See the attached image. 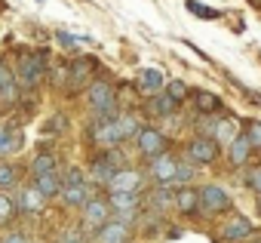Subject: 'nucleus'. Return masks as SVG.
<instances>
[{
    "label": "nucleus",
    "mask_w": 261,
    "mask_h": 243,
    "mask_svg": "<svg viewBox=\"0 0 261 243\" xmlns=\"http://www.w3.org/2000/svg\"><path fill=\"white\" fill-rule=\"evenodd\" d=\"M59 197H62L65 206L77 209V206H83V203H86L89 197H95V194H92V185L83 179V173L74 166V169H68V176L62 179V194H59Z\"/></svg>",
    "instance_id": "f257e3e1"
},
{
    "label": "nucleus",
    "mask_w": 261,
    "mask_h": 243,
    "mask_svg": "<svg viewBox=\"0 0 261 243\" xmlns=\"http://www.w3.org/2000/svg\"><path fill=\"white\" fill-rule=\"evenodd\" d=\"M86 102L95 114H117V92L108 80H92L86 89Z\"/></svg>",
    "instance_id": "f03ea898"
},
{
    "label": "nucleus",
    "mask_w": 261,
    "mask_h": 243,
    "mask_svg": "<svg viewBox=\"0 0 261 243\" xmlns=\"http://www.w3.org/2000/svg\"><path fill=\"white\" fill-rule=\"evenodd\" d=\"M227 209H230V194H227L224 185L209 182V185L200 188V212H206V215H218V212H227Z\"/></svg>",
    "instance_id": "7ed1b4c3"
},
{
    "label": "nucleus",
    "mask_w": 261,
    "mask_h": 243,
    "mask_svg": "<svg viewBox=\"0 0 261 243\" xmlns=\"http://www.w3.org/2000/svg\"><path fill=\"white\" fill-rule=\"evenodd\" d=\"M136 148H139V154H142L145 160H154V157H160V154L169 151V142H166V136H163L160 130L145 127V130H139V136H136Z\"/></svg>",
    "instance_id": "20e7f679"
},
{
    "label": "nucleus",
    "mask_w": 261,
    "mask_h": 243,
    "mask_svg": "<svg viewBox=\"0 0 261 243\" xmlns=\"http://www.w3.org/2000/svg\"><path fill=\"white\" fill-rule=\"evenodd\" d=\"M218 154H221V148L215 145L212 136H194V139L188 142V160H191L194 166H209V163L218 160Z\"/></svg>",
    "instance_id": "39448f33"
},
{
    "label": "nucleus",
    "mask_w": 261,
    "mask_h": 243,
    "mask_svg": "<svg viewBox=\"0 0 261 243\" xmlns=\"http://www.w3.org/2000/svg\"><path fill=\"white\" fill-rule=\"evenodd\" d=\"M40 77H43V56L40 53H25L19 59V68H16V83L34 89L40 83Z\"/></svg>",
    "instance_id": "423d86ee"
},
{
    "label": "nucleus",
    "mask_w": 261,
    "mask_h": 243,
    "mask_svg": "<svg viewBox=\"0 0 261 243\" xmlns=\"http://www.w3.org/2000/svg\"><path fill=\"white\" fill-rule=\"evenodd\" d=\"M123 166H126V163H123V157H120L117 148H114V151H101V157L92 160V182L108 188V182L114 179V173L123 169Z\"/></svg>",
    "instance_id": "0eeeda50"
},
{
    "label": "nucleus",
    "mask_w": 261,
    "mask_h": 243,
    "mask_svg": "<svg viewBox=\"0 0 261 243\" xmlns=\"http://www.w3.org/2000/svg\"><path fill=\"white\" fill-rule=\"evenodd\" d=\"M111 215H114V212H111L108 200H105V197H98V194H95V197H89V200L83 203V225H86V228H92V231H98L101 225H108V222H111Z\"/></svg>",
    "instance_id": "6e6552de"
},
{
    "label": "nucleus",
    "mask_w": 261,
    "mask_h": 243,
    "mask_svg": "<svg viewBox=\"0 0 261 243\" xmlns=\"http://www.w3.org/2000/svg\"><path fill=\"white\" fill-rule=\"evenodd\" d=\"M148 163H151L148 173H151V179H154L157 185H172L175 169H178V157H175L172 151H166V154H160V157H154V160H148Z\"/></svg>",
    "instance_id": "1a4fd4ad"
},
{
    "label": "nucleus",
    "mask_w": 261,
    "mask_h": 243,
    "mask_svg": "<svg viewBox=\"0 0 261 243\" xmlns=\"http://www.w3.org/2000/svg\"><path fill=\"white\" fill-rule=\"evenodd\" d=\"M142 188V173L133 166H123L114 173V179L108 182V194H126V191H139Z\"/></svg>",
    "instance_id": "9d476101"
},
{
    "label": "nucleus",
    "mask_w": 261,
    "mask_h": 243,
    "mask_svg": "<svg viewBox=\"0 0 261 243\" xmlns=\"http://www.w3.org/2000/svg\"><path fill=\"white\" fill-rule=\"evenodd\" d=\"M172 206H175L181 215H200V188H194V185L175 188V194H172Z\"/></svg>",
    "instance_id": "9b49d317"
},
{
    "label": "nucleus",
    "mask_w": 261,
    "mask_h": 243,
    "mask_svg": "<svg viewBox=\"0 0 261 243\" xmlns=\"http://www.w3.org/2000/svg\"><path fill=\"white\" fill-rule=\"evenodd\" d=\"M255 234V225L246 218V215H230V222L221 228V240L224 243H243Z\"/></svg>",
    "instance_id": "f8f14e48"
},
{
    "label": "nucleus",
    "mask_w": 261,
    "mask_h": 243,
    "mask_svg": "<svg viewBox=\"0 0 261 243\" xmlns=\"http://www.w3.org/2000/svg\"><path fill=\"white\" fill-rule=\"evenodd\" d=\"M95 243H133V228L111 218L108 225H101L95 231Z\"/></svg>",
    "instance_id": "ddd939ff"
},
{
    "label": "nucleus",
    "mask_w": 261,
    "mask_h": 243,
    "mask_svg": "<svg viewBox=\"0 0 261 243\" xmlns=\"http://www.w3.org/2000/svg\"><path fill=\"white\" fill-rule=\"evenodd\" d=\"M163 86H166V80H163V71L160 68H142L139 77H136V89L142 95H160Z\"/></svg>",
    "instance_id": "4468645a"
},
{
    "label": "nucleus",
    "mask_w": 261,
    "mask_h": 243,
    "mask_svg": "<svg viewBox=\"0 0 261 243\" xmlns=\"http://www.w3.org/2000/svg\"><path fill=\"white\" fill-rule=\"evenodd\" d=\"M43 206H46V200L37 194L34 185H31V188H22L19 197H16V209H19V215H37V212H43Z\"/></svg>",
    "instance_id": "2eb2a0df"
},
{
    "label": "nucleus",
    "mask_w": 261,
    "mask_h": 243,
    "mask_svg": "<svg viewBox=\"0 0 261 243\" xmlns=\"http://www.w3.org/2000/svg\"><path fill=\"white\" fill-rule=\"evenodd\" d=\"M19 99V83H16V74L7 68V62L0 59V102L4 105H13Z\"/></svg>",
    "instance_id": "dca6fc26"
},
{
    "label": "nucleus",
    "mask_w": 261,
    "mask_h": 243,
    "mask_svg": "<svg viewBox=\"0 0 261 243\" xmlns=\"http://www.w3.org/2000/svg\"><path fill=\"white\" fill-rule=\"evenodd\" d=\"M249 154H252L249 139L240 133V136L227 145V160H230V166H246V163H249Z\"/></svg>",
    "instance_id": "f3484780"
},
{
    "label": "nucleus",
    "mask_w": 261,
    "mask_h": 243,
    "mask_svg": "<svg viewBox=\"0 0 261 243\" xmlns=\"http://www.w3.org/2000/svg\"><path fill=\"white\" fill-rule=\"evenodd\" d=\"M34 188H37V194H40L43 200H53V197L62 194V176H59V173L37 176V179H34Z\"/></svg>",
    "instance_id": "a211bd4d"
},
{
    "label": "nucleus",
    "mask_w": 261,
    "mask_h": 243,
    "mask_svg": "<svg viewBox=\"0 0 261 243\" xmlns=\"http://www.w3.org/2000/svg\"><path fill=\"white\" fill-rule=\"evenodd\" d=\"M114 127H117V136H120V142H129V139H136L139 136V120H136V114H117L114 117Z\"/></svg>",
    "instance_id": "6ab92c4d"
},
{
    "label": "nucleus",
    "mask_w": 261,
    "mask_h": 243,
    "mask_svg": "<svg viewBox=\"0 0 261 243\" xmlns=\"http://www.w3.org/2000/svg\"><path fill=\"white\" fill-rule=\"evenodd\" d=\"M237 136H240V130H237L233 120H215V124H212V139H215L218 148L221 145H230Z\"/></svg>",
    "instance_id": "aec40b11"
},
{
    "label": "nucleus",
    "mask_w": 261,
    "mask_h": 243,
    "mask_svg": "<svg viewBox=\"0 0 261 243\" xmlns=\"http://www.w3.org/2000/svg\"><path fill=\"white\" fill-rule=\"evenodd\" d=\"M31 169H34V179H37V176H49V173L59 169V160H56V154H46V151H43V154L34 157Z\"/></svg>",
    "instance_id": "412c9836"
},
{
    "label": "nucleus",
    "mask_w": 261,
    "mask_h": 243,
    "mask_svg": "<svg viewBox=\"0 0 261 243\" xmlns=\"http://www.w3.org/2000/svg\"><path fill=\"white\" fill-rule=\"evenodd\" d=\"M16 215H19L16 200H13L10 194L0 191V228H4V225H13V222H16Z\"/></svg>",
    "instance_id": "4be33fe9"
},
{
    "label": "nucleus",
    "mask_w": 261,
    "mask_h": 243,
    "mask_svg": "<svg viewBox=\"0 0 261 243\" xmlns=\"http://www.w3.org/2000/svg\"><path fill=\"white\" fill-rule=\"evenodd\" d=\"M19 148V133L10 130V127H0V160H4L10 151Z\"/></svg>",
    "instance_id": "5701e85b"
},
{
    "label": "nucleus",
    "mask_w": 261,
    "mask_h": 243,
    "mask_svg": "<svg viewBox=\"0 0 261 243\" xmlns=\"http://www.w3.org/2000/svg\"><path fill=\"white\" fill-rule=\"evenodd\" d=\"M194 176H197V166H194L191 160H178V169H175V179H172V185L185 188V185H191V182H194Z\"/></svg>",
    "instance_id": "b1692460"
},
{
    "label": "nucleus",
    "mask_w": 261,
    "mask_h": 243,
    "mask_svg": "<svg viewBox=\"0 0 261 243\" xmlns=\"http://www.w3.org/2000/svg\"><path fill=\"white\" fill-rule=\"evenodd\" d=\"M16 182H19V169H16V163H10V160H0V191L13 188Z\"/></svg>",
    "instance_id": "393cba45"
},
{
    "label": "nucleus",
    "mask_w": 261,
    "mask_h": 243,
    "mask_svg": "<svg viewBox=\"0 0 261 243\" xmlns=\"http://www.w3.org/2000/svg\"><path fill=\"white\" fill-rule=\"evenodd\" d=\"M194 102H197V108H200L203 114H212V111H218V108H221V99H218V95H212V92H206V89H200V92L194 95Z\"/></svg>",
    "instance_id": "a878e982"
},
{
    "label": "nucleus",
    "mask_w": 261,
    "mask_h": 243,
    "mask_svg": "<svg viewBox=\"0 0 261 243\" xmlns=\"http://www.w3.org/2000/svg\"><path fill=\"white\" fill-rule=\"evenodd\" d=\"M151 108H154V114H157V117H172L178 105H175V102H172V99H169L166 92H160V95H154Z\"/></svg>",
    "instance_id": "bb28decb"
},
{
    "label": "nucleus",
    "mask_w": 261,
    "mask_h": 243,
    "mask_svg": "<svg viewBox=\"0 0 261 243\" xmlns=\"http://www.w3.org/2000/svg\"><path fill=\"white\" fill-rule=\"evenodd\" d=\"M243 136L249 139L252 151H261V120H249V124L243 127Z\"/></svg>",
    "instance_id": "cd10ccee"
},
{
    "label": "nucleus",
    "mask_w": 261,
    "mask_h": 243,
    "mask_svg": "<svg viewBox=\"0 0 261 243\" xmlns=\"http://www.w3.org/2000/svg\"><path fill=\"white\" fill-rule=\"evenodd\" d=\"M163 89H166V95H169L175 105H181V102L188 99V83H185V80H169Z\"/></svg>",
    "instance_id": "c85d7f7f"
},
{
    "label": "nucleus",
    "mask_w": 261,
    "mask_h": 243,
    "mask_svg": "<svg viewBox=\"0 0 261 243\" xmlns=\"http://www.w3.org/2000/svg\"><path fill=\"white\" fill-rule=\"evenodd\" d=\"M246 185H249V191H255V194H261V166H255V169H249V176H246Z\"/></svg>",
    "instance_id": "c756f323"
},
{
    "label": "nucleus",
    "mask_w": 261,
    "mask_h": 243,
    "mask_svg": "<svg viewBox=\"0 0 261 243\" xmlns=\"http://www.w3.org/2000/svg\"><path fill=\"white\" fill-rule=\"evenodd\" d=\"M188 10H191V13H197V16H206V19H218V13H215V10H209V7H203V4H197V0H188Z\"/></svg>",
    "instance_id": "7c9ffc66"
},
{
    "label": "nucleus",
    "mask_w": 261,
    "mask_h": 243,
    "mask_svg": "<svg viewBox=\"0 0 261 243\" xmlns=\"http://www.w3.org/2000/svg\"><path fill=\"white\" fill-rule=\"evenodd\" d=\"M56 37L62 40V46H77V43H80V37H74V34H68V31H59Z\"/></svg>",
    "instance_id": "2f4dec72"
},
{
    "label": "nucleus",
    "mask_w": 261,
    "mask_h": 243,
    "mask_svg": "<svg viewBox=\"0 0 261 243\" xmlns=\"http://www.w3.org/2000/svg\"><path fill=\"white\" fill-rule=\"evenodd\" d=\"M4 243H28V237H25L22 231H13V234H7V237H4Z\"/></svg>",
    "instance_id": "473e14b6"
},
{
    "label": "nucleus",
    "mask_w": 261,
    "mask_h": 243,
    "mask_svg": "<svg viewBox=\"0 0 261 243\" xmlns=\"http://www.w3.org/2000/svg\"><path fill=\"white\" fill-rule=\"evenodd\" d=\"M62 243H83V234H80V231H68Z\"/></svg>",
    "instance_id": "72a5a7b5"
},
{
    "label": "nucleus",
    "mask_w": 261,
    "mask_h": 243,
    "mask_svg": "<svg viewBox=\"0 0 261 243\" xmlns=\"http://www.w3.org/2000/svg\"><path fill=\"white\" fill-rule=\"evenodd\" d=\"M243 243H261V237H252V240H243Z\"/></svg>",
    "instance_id": "f704fd0d"
},
{
    "label": "nucleus",
    "mask_w": 261,
    "mask_h": 243,
    "mask_svg": "<svg viewBox=\"0 0 261 243\" xmlns=\"http://www.w3.org/2000/svg\"><path fill=\"white\" fill-rule=\"evenodd\" d=\"M258 212H261V194H258Z\"/></svg>",
    "instance_id": "c9c22d12"
}]
</instances>
